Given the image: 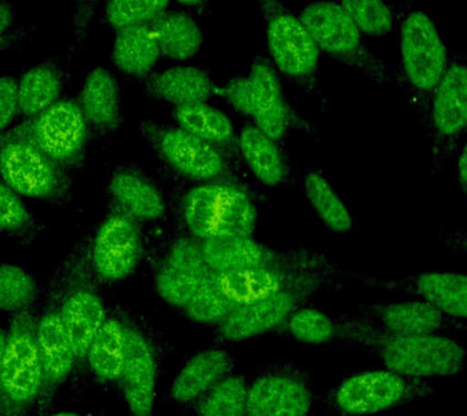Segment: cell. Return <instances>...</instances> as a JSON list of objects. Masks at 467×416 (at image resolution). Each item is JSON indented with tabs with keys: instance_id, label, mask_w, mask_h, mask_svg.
<instances>
[{
	"instance_id": "obj_11",
	"label": "cell",
	"mask_w": 467,
	"mask_h": 416,
	"mask_svg": "<svg viewBox=\"0 0 467 416\" xmlns=\"http://www.w3.org/2000/svg\"><path fill=\"white\" fill-rule=\"evenodd\" d=\"M141 131L161 159L182 177L199 182L232 181V167L225 152L179 127L153 122L141 124Z\"/></svg>"
},
{
	"instance_id": "obj_24",
	"label": "cell",
	"mask_w": 467,
	"mask_h": 416,
	"mask_svg": "<svg viewBox=\"0 0 467 416\" xmlns=\"http://www.w3.org/2000/svg\"><path fill=\"white\" fill-rule=\"evenodd\" d=\"M67 77V62L61 58H46L29 66L17 80L18 113L28 119L57 104Z\"/></svg>"
},
{
	"instance_id": "obj_19",
	"label": "cell",
	"mask_w": 467,
	"mask_h": 416,
	"mask_svg": "<svg viewBox=\"0 0 467 416\" xmlns=\"http://www.w3.org/2000/svg\"><path fill=\"white\" fill-rule=\"evenodd\" d=\"M354 308L361 317L396 334H441L465 328V321L454 319L418 298L400 302L360 303Z\"/></svg>"
},
{
	"instance_id": "obj_25",
	"label": "cell",
	"mask_w": 467,
	"mask_h": 416,
	"mask_svg": "<svg viewBox=\"0 0 467 416\" xmlns=\"http://www.w3.org/2000/svg\"><path fill=\"white\" fill-rule=\"evenodd\" d=\"M214 89L213 80L204 69L189 65L151 73L144 82L145 93L150 98L168 102L174 108L207 102Z\"/></svg>"
},
{
	"instance_id": "obj_4",
	"label": "cell",
	"mask_w": 467,
	"mask_h": 416,
	"mask_svg": "<svg viewBox=\"0 0 467 416\" xmlns=\"http://www.w3.org/2000/svg\"><path fill=\"white\" fill-rule=\"evenodd\" d=\"M35 306L11 314L0 378V416H29L42 392Z\"/></svg>"
},
{
	"instance_id": "obj_10",
	"label": "cell",
	"mask_w": 467,
	"mask_h": 416,
	"mask_svg": "<svg viewBox=\"0 0 467 416\" xmlns=\"http://www.w3.org/2000/svg\"><path fill=\"white\" fill-rule=\"evenodd\" d=\"M0 177L21 197L61 203L71 195L68 170L26 142L0 146Z\"/></svg>"
},
{
	"instance_id": "obj_2",
	"label": "cell",
	"mask_w": 467,
	"mask_h": 416,
	"mask_svg": "<svg viewBox=\"0 0 467 416\" xmlns=\"http://www.w3.org/2000/svg\"><path fill=\"white\" fill-rule=\"evenodd\" d=\"M182 221L200 241L226 236H252L258 211L250 193L233 181L200 182L182 203Z\"/></svg>"
},
{
	"instance_id": "obj_3",
	"label": "cell",
	"mask_w": 467,
	"mask_h": 416,
	"mask_svg": "<svg viewBox=\"0 0 467 416\" xmlns=\"http://www.w3.org/2000/svg\"><path fill=\"white\" fill-rule=\"evenodd\" d=\"M432 382L390 371L370 369L342 380L321 394L328 411L337 416H372L426 400L437 393Z\"/></svg>"
},
{
	"instance_id": "obj_29",
	"label": "cell",
	"mask_w": 467,
	"mask_h": 416,
	"mask_svg": "<svg viewBox=\"0 0 467 416\" xmlns=\"http://www.w3.org/2000/svg\"><path fill=\"white\" fill-rule=\"evenodd\" d=\"M161 57L159 43L151 25H139L119 29L113 40V65L124 75L146 78Z\"/></svg>"
},
{
	"instance_id": "obj_18",
	"label": "cell",
	"mask_w": 467,
	"mask_h": 416,
	"mask_svg": "<svg viewBox=\"0 0 467 416\" xmlns=\"http://www.w3.org/2000/svg\"><path fill=\"white\" fill-rule=\"evenodd\" d=\"M65 286V290H61L58 310L75 354L76 367H78L86 363L90 343L108 314L98 288L88 277L73 276Z\"/></svg>"
},
{
	"instance_id": "obj_27",
	"label": "cell",
	"mask_w": 467,
	"mask_h": 416,
	"mask_svg": "<svg viewBox=\"0 0 467 416\" xmlns=\"http://www.w3.org/2000/svg\"><path fill=\"white\" fill-rule=\"evenodd\" d=\"M237 152L261 184L279 188L287 181V162L280 146L254 124H246L237 133Z\"/></svg>"
},
{
	"instance_id": "obj_5",
	"label": "cell",
	"mask_w": 467,
	"mask_h": 416,
	"mask_svg": "<svg viewBox=\"0 0 467 416\" xmlns=\"http://www.w3.org/2000/svg\"><path fill=\"white\" fill-rule=\"evenodd\" d=\"M299 18L319 51L364 73L376 83L386 84L392 80L389 64L368 47L363 33L350 20L341 4L327 0L306 4Z\"/></svg>"
},
{
	"instance_id": "obj_45",
	"label": "cell",
	"mask_w": 467,
	"mask_h": 416,
	"mask_svg": "<svg viewBox=\"0 0 467 416\" xmlns=\"http://www.w3.org/2000/svg\"><path fill=\"white\" fill-rule=\"evenodd\" d=\"M35 29L36 26H20V27L11 29L6 35L0 36V54L11 49L16 44L28 39L33 35V32H35Z\"/></svg>"
},
{
	"instance_id": "obj_15",
	"label": "cell",
	"mask_w": 467,
	"mask_h": 416,
	"mask_svg": "<svg viewBox=\"0 0 467 416\" xmlns=\"http://www.w3.org/2000/svg\"><path fill=\"white\" fill-rule=\"evenodd\" d=\"M320 290L317 286L287 288L237 306L215 328V339L218 343H239L275 331Z\"/></svg>"
},
{
	"instance_id": "obj_49",
	"label": "cell",
	"mask_w": 467,
	"mask_h": 416,
	"mask_svg": "<svg viewBox=\"0 0 467 416\" xmlns=\"http://www.w3.org/2000/svg\"><path fill=\"white\" fill-rule=\"evenodd\" d=\"M6 348V330L0 328V378H2L4 356Z\"/></svg>"
},
{
	"instance_id": "obj_22",
	"label": "cell",
	"mask_w": 467,
	"mask_h": 416,
	"mask_svg": "<svg viewBox=\"0 0 467 416\" xmlns=\"http://www.w3.org/2000/svg\"><path fill=\"white\" fill-rule=\"evenodd\" d=\"M430 119L438 137H460L467 127V69L458 57L449 61L431 94Z\"/></svg>"
},
{
	"instance_id": "obj_43",
	"label": "cell",
	"mask_w": 467,
	"mask_h": 416,
	"mask_svg": "<svg viewBox=\"0 0 467 416\" xmlns=\"http://www.w3.org/2000/svg\"><path fill=\"white\" fill-rule=\"evenodd\" d=\"M18 113L17 80L0 77V134L9 130Z\"/></svg>"
},
{
	"instance_id": "obj_44",
	"label": "cell",
	"mask_w": 467,
	"mask_h": 416,
	"mask_svg": "<svg viewBox=\"0 0 467 416\" xmlns=\"http://www.w3.org/2000/svg\"><path fill=\"white\" fill-rule=\"evenodd\" d=\"M223 98L241 115L252 116L250 83L246 77H234L222 89Z\"/></svg>"
},
{
	"instance_id": "obj_9",
	"label": "cell",
	"mask_w": 467,
	"mask_h": 416,
	"mask_svg": "<svg viewBox=\"0 0 467 416\" xmlns=\"http://www.w3.org/2000/svg\"><path fill=\"white\" fill-rule=\"evenodd\" d=\"M317 400L313 372L274 360L248 383L244 416H306Z\"/></svg>"
},
{
	"instance_id": "obj_20",
	"label": "cell",
	"mask_w": 467,
	"mask_h": 416,
	"mask_svg": "<svg viewBox=\"0 0 467 416\" xmlns=\"http://www.w3.org/2000/svg\"><path fill=\"white\" fill-rule=\"evenodd\" d=\"M361 283L401 291L430 303L454 319L467 317V276L456 272H430L400 280H381L372 276H360Z\"/></svg>"
},
{
	"instance_id": "obj_46",
	"label": "cell",
	"mask_w": 467,
	"mask_h": 416,
	"mask_svg": "<svg viewBox=\"0 0 467 416\" xmlns=\"http://www.w3.org/2000/svg\"><path fill=\"white\" fill-rule=\"evenodd\" d=\"M15 17H16V14H15L14 6L7 0H0V36L11 31Z\"/></svg>"
},
{
	"instance_id": "obj_26",
	"label": "cell",
	"mask_w": 467,
	"mask_h": 416,
	"mask_svg": "<svg viewBox=\"0 0 467 416\" xmlns=\"http://www.w3.org/2000/svg\"><path fill=\"white\" fill-rule=\"evenodd\" d=\"M78 105L88 127L99 131L115 130L122 117V100L116 77L101 66L88 73Z\"/></svg>"
},
{
	"instance_id": "obj_37",
	"label": "cell",
	"mask_w": 467,
	"mask_h": 416,
	"mask_svg": "<svg viewBox=\"0 0 467 416\" xmlns=\"http://www.w3.org/2000/svg\"><path fill=\"white\" fill-rule=\"evenodd\" d=\"M39 285L21 266L0 263V312L31 308L39 298Z\"/></svg>"
},
{
	"instance_id": "obj_28",
	"label": "cell",
	"mask_w": 467,
	"mask_h": 416,
	"mask_svg": "<svg viewBox=\"0 0 467 416\" xmlns=\"http://www.w3.org/2000/svg\"><path fill=\"white\" fill-rule=\"evenodd\" d=\"M109 192L117 208L139 222L160 221L166 214L167 204L162 193L137 172H115L109 179Z\"/></svg>"
},
{
	"instance_id": "obj_14",
	"label": "cell",
	"mask_w": 467,
	"mask_h": 416,
	"mask_svg": "<svg viewBox=\"0 0 467 416\" xmlns=\"http://www.w3.org/2000/svg\"><path fill=\"white\" fill-rule=\"evenodd\" d=\"M208 268L219 273L254 265H281L302 270L334 269L324 255L306 250H277L252 236H226L201 241Z\"/></svg>"
},
{
	"instance_id": "obj_52",
	"label": "cell",
	"mask_w": 467,
	"mask_h": 416,
	"mask_svg": "<svg viewBox=\"0 0 467 416\" xmlns=\"http://www.w3.org/2000/svg\"><path fill=\"white\" fill-rule=\"evenodd\" d=\"M306 416H308V415H306Z\"/></svg>"
},
{
	"instance_id": "obj_38",
	"label": "cell",
	"mask_w": 467,
	"mask_h": 416,
	"mask_svg": "<svg viewBox=\"0 0 467 416\" xmlns=\"http://www.w3.org/2000/svg\"><path fill=\"white\" fill-rule=\"evenodd\" d=\"M39 224L21 196L0 182V232L22 243H29L38 234Z\"/></svg>"
},
{
	"instance_id": "obj_7",
	"label": "cell",
	"mask_w": 467,
	"mask_h": 416,
	"mask_svg": "<svg viewBox=\"0 0 467 416\" xmlns=\"http://www.w3.org/2000/svg\"><path fill=\"white\" fill-rule=\"evenodd\" d=\"M88 137L89 127L78 101L60 99L46 111L0 134V146L11 141L26 142L69 171L83 163Z\"/></svg>"
},
{
	"instance_id": "obj_30",
	"label": "cell",
	"mask_w": 467,
	"mask_h": 416,
	"mask_svg": "<svg viewBox=\"0 0 467 416\" xmlns=\"http://www.w3.org/2000/svg\"><path fill=\"white\" fill-rule=\"evenodd\" d=\"M150 25L159 43L161 57L185 61L195 57L202 47V29L185 11H161Z\"/></svg>"
},
{
	"instance_id": "obj_50",
	"label": "cell",
	"mask_w": 467,
	"mask_h": 416,
	"mask_svg": "<svg viewBox=\"0 0 467 416\" xmlns=\"http://www.w3.org/2000/svg\"><path fill=\"white\" fill-rule=\"evenodd\" d=\"M149 6H151L156 13H161V11L167 10L168 5H170L171 0H144Z\"/></svg>"
},
{
	"instance_id": "obj_36",
	"label": "cell",
	"mask_w": 467,
	"mask_h": 416,
	"mask_svg": "<svg viewBox=\"0 0 467 416\" xmlns=\"http://www.w3.org/2000/svg\"><path fill=\"white\" fill-rule=\"evenodd\" d=\"M207 276L196 274L181 263L164 258L155 276L156 292L168 305L182 310Z\"/></svg>"
},
{
	"instance_id": "obj_40",
	"label": "cell",
	"mask_w": 467,
	"mask_h": 416,
	"mask_svg": "<svg viewBox=\"0 0 467 416\" xmlns=\"http://www.w3.org/2000/svg\"><path fill=\"white\" fill-rule=\"evenodd\" d=\"M339 4L363 35L379 39L392 31L396 15L385 0H341Z\"/></svg>"
},
{
	"instance_id": "obj_1",
	"label": "cell",
	"mask_w": 467,
	"mask_h": 416,
	"mask_svg": "<svg viewBox=\"0 0 467 416\" xmlns=\"http://www.w3.org/2000/svg\"><path fill=\"white\" fill-rule=\"evenodd\" d=\"M335 317L338 342L375 354L390 371L425 379L458 375L465 367V348L448 336L396 334L361 316Z\"/></svg>"
},
{
	"instance_id": "obj_34",
	"label": "cell",
	"mask_w": 467,
	"mask_h": 416,
	"mask_svg": "<svg viewBox=\"0 0 467 416\" xmlns=\"http://www.w3.org/2000/svg\"><path fill=\"white\" fill-rule=\"evenodd\" d=\"M273 334L306 345H331L338 342V324L335 317L327 316L323 310L302 306Z\"/></svg>"
},
{
	"instance_id": "obj_8",
	"label": "cell",
	"mask_w": 467,
	"mask_h": 416,
	"mask_svg": "<svg viewBox=\"0 0 467 416\" xmlns=\"http://www.w3.org/2000/svg\"><path fill=\"white\" fill-rule=\"evenodd\" d=\"M398 31L401 75L416 97L430 100L449 64L440 31L432 18L415 7L412 0H400Z\"/></svg>"
},
{
	"instance_id": "obj_35",
	"label": "cell",
	"mask_w": 467,
	"mask_h": 416,
	"mask_svg": "<svg viewBox=\"0 0 467 416\" xmlns=\"http://www.w3.org/2000/svg\"><path fill=\"white\" fill-rule=\"evenodd\" d=\"M248 382L230 374L195 401L196 416H244Z\"/></svg>"
},
{
	"instance_id": "obj_47",
	"label": "cell",
	"mask_w": 467,
	"mask_h": 416,
	"mask_svg": "<svg viewBox=\"0 0 467 416\" xmlns=\"http://www.w3.org/2000/svg\"><path fill=\"white\" fill-rule=\"evenodd\" d=\"M456 173H458V182L463 192L467 186V153L466 146L463 145L462 152L458 155V164H456Z\"/></svg>"
},
{
	"instance_id": "obj_16",
	"label": "cell",
	"mask_w": 467,
	"mask_h": 416,
	"mask_svg": "<svg viewBox=\"0 0 467 416\" xmlns=\"http://www.w3.org/2000/svg\"><path fill=\"white\" fill-rule=\"evenodd\" d=\"M36 345L43 375L42 392L36 409L44 412L76 368L75 354L62 324L57 298H51L42 316L38 317Z\"/></svg>"
},
{
	"instance_id": "obj_39",
	"label": "cell",
	"mask_w": 467,
	"mask_h": 416,
	"mask_svg": "<svg viewBox=\"0 0 467 416\" xmlns=\"http://www.w3.org/2000/svg\"><path fill=\"white\" fill-rule=\"evenodd\" d=\"M235 308L215 284L213 273L202 281L188 305L182 308L185 316L195 323L218 327Z\"/></svg>"
},
{
	"instance_id": "obj_48",
	"label": "cell",
	"mask_w": 467,
	"mask_h": 416,
	"mask_svg": "<svg viewBox=\"0 0 467 416\" xmlns=\"http://www.w3.org/2000/svg\"><path fill=\"white\" fill-rule=\"evenodd\" d=\"M175 2L182 4V6L192 7L199 14H207L211 11V0H175Z\"/></svg>"
},
{
	"instance_id": "obj_41",
	"label": "cell",
	"mask_w": 467,
	"mask_h": 416,
	"mask_svg": "<svg viewBox=\"0 0 467 416\" xmlns=\"http://www.w3.org/2000/svg\"><path fill=\"white\" fill-rule=\"evenodd\" d=\"M157 14L144 0H109L105 7V20L116 32L150 24Z\"/></svg>"
},
{
	"instance_id": "obj_32",
	"label": "cell",
	"mask_w": 467,
	"mask_h": 416,
	"mask_svg": "<svg viewBox=\"0 0 467 416\" xmlns=\"http://www.w3.org/2000/svg\"><path fill=\"white\" fill-rule=\"evenodd\" d=\"M126 354V324L106 317L88 349L86 363L99 381L119 383Z\"/></svg>"
},
{
	"instance_id": "obj_23",
	"label": "cell",
	"mask_w": 467,
	"mask_h": 416,
	"mask_svg": "<svg viewBox=\"0 0 467 416\" xmlns=\"http://www.w3.org/2000/svg\"><path fill=\"white\" fill-rule=\"evenodd\" d=\"M235 361L229 350L219 347L200 350L174 376L171 400L182 405L195 403L215 383L233 374Z\"/></svg>"
},
{
	"instance_id": "obj_6",
	"label": "cell",
	"mask_w": 467,
	"mask_h": 416,
	"mask_svg": "<svg viewBox=\"0 0 467 416\" xmlns=\"http://www.w3.org/2000/svg\"><path fill=\"white\" fill-rule=\"evenodd\" d=\"M257 4L274 68L288 82L313 93L319 88L320 51L308 29L283 0H257Z\"/></svg>"
},
{
	"instance_id": "obj_21",
	"label": "cell",
	"mask_w": 467,
	"mask_h": 416,
	"mask_svg": "<svg viewBox=\"0 0 467 416\" xmlns=\"http://www.w3.org/2000/svg\"><path fill=\"white\" fill-rule=\"evenodd\" d=\"M156 376L152 346L140 331L126 325V354L119 383L131 416H152Z\"/></svg>"
},
{
	"instance_id": "obj_51",
	"label": "cell",
	"mask_w": 467,
	"mask_h": 416,
	"mask_svg": "<svg viewBox=\"0 0 467 416\" xmlns=\"http://www.w3.org/2000/svg\"><path fill=\"white\" fill-rule=\"evenodd\" d=\"M49 416H79L78 414H75V412H57V414L49 415Z\"/></svg>"
},
{
	"instance_id": "obj_12",
	"label": "cell",
	"mask_w": 467,
	"mask_h": 416,
	"mask_svg": "<svg viewBox=\"0 0 467 416\" xmlns=\"http://www.w3.org/2000/svg\"><path fill=\"white\" fill-rule=\"evenodd\" d=\"M142 234L137 219L119 208L109 212L90 244V265L101 283L126 280L140 265Z\"/></svg>"
},
{
	"instance_id": "obj_17",
	"label": "cell",
	"mask_w": 467,
	"mask_h": 416,
	"mask_svg": "<svg viewBox=\"0 0 467 416\" xmlns=\"http://www.w3.org/2000/svg\"><path fill=\"white\" fill-rule=\"evenodd\" d=\"M252 99L254 124L279 142L291 127L299 126L302 120L285 97L280 75L265 55L255 57L247 76Z\"/></svg>"
},
{
	"instance_id": "obj_31",
	"label": "cell",
	"mask_w": 467,
	"mask_h": 416,
	"mask_svg": "<svg viewBox=\"0 0 467 416\" xmlns=\"http://www.w3.org/2000/svg\"><path fill=\"white\" fill-rule=\"evenodd\" d=\"M177 127L210 142L223 152L237 151V133L232 119L225 112L208 105L178 106L171 112Z\"/></svg>"
},
{
	"instance_id": "obj_13",
	"label": "cell",
	"mask_w": 467,
	"mask_h": 416,
	"mask_svg": "<svg viewBox=\"0 0 467 416\" xmlns=\"http://www.w3.org/2000/svg\"><path fill=\"white\" fill-rule=\"evenodd\" d=\"M213 273V272H212ZM330 270H302L294 266L273 265L213 273L215 284L234 307L277 294L287 288L325 287L335 276Z\"/></svg>"
},
{
	"instance_id": "obj_42",
	"label": "cell",
	"mask_w": 467,
	"mask_h": 416,
	"mask_svg": "<svg viewBox=\"0 0 467 416\" xmlns=\"http://www.w3.org/2000/svg\"><path fill=\"white\" fill-rule=\"evenodd\" d=\"M100 0H72V35L68 44L66 62L69 64L75 60L77 55L82 50L84 44L89 38L91 26H93L95 13Z\"/></svg>"
},
{
	"instance_id": "obj_33",
	"label": "cell",
	"mask_w": 467,
	"mask_h": 416,
	"mask_svg": "<svg viewBox=\"0 0 467 416\" xmlns=\"http://www.w3.org/2000/svg\"><path fill=\"white\" fill-rule=\"evenodd\" d=\"M303 192L325 228L336 234L352 232V213L323 172L309 168L303 177Z\"/></svg>"
}]
</instances>
